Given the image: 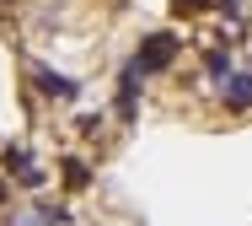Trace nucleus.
<instances>
[{
    "instance_id": "f257e3e1",
    "label": "nucleus",
    "mask_w": 252,
    "mask_h": 226,
    "mask_svg": "<svg viewBox=\"0 0 252 226\" xmlns=\"http://www.w3.org/2000/svg\"><path fill=\"white\" fill-rule=\"evenodd\" d=\"M140 70H145V75H156V70H166V65H172V59H177V38H172V33H151V38H145V43H140Z\"/></svg>"
},
{
    "instance_id": "f03ea898",
    "label": "nucleus",
    "mask_w": 252,
    "mask_h": 226,
    "mask_svg": "<svg viewBox=\"0 0 252 226\" xmlns=\"http://www.w3.org/2000/svg\"><path fill=\"white\" fill-rule=\"evenodd\" d=\"M32 81H38V92H43V97H54V103H75V97H81V86H75L70 75L49 70V65H38V70H32Z\"/></svg>"
},
{
    "instance_id": "7ed1b4c3",
    "label": "nucleus",
    "mask_w": 252,
    "mask_h": 226,
    "mask_svg": "<svg viewBox=\"0 0 252 226\" xmlns=\"http://www.w3.org/2000/svg\"><path fill=\"white\" fill-rule=\"evenodd\" d=\"M5 172H11L22 188H43V167H38L22 146H5Z\"/></svg>"
},
{
    "instance_id": "20e7f679",
    "label": "nucleus",
    "mask_w": 252,
    "mask_h": 226,
    "mask_svg": "<svg viewBox=\"0 0 252 226\" xmlns=\"http://www.w3.org/2000/svg\"><path fill=\"white\" fill-rule=\"evenodd\" d=\"M140 81H145V70H140V59H129V65H124V75H118V118H134Z\"/></svg>"
},
{
    "instance_id": "39448f33",
    "label": "nucleus",
    "mask_w": 252,
    "mask_h": 226,
    "mask_svg": "<svg viewBox=\"0 0 252 226\" xmlns=\"http://www.w3.org/2000/svg\"><path fill=\"white\" fill-rule=\"evenodd\" d=\"M225 108H252V75H225Z\"/></svg>"
},
{
    "instance_id": "423d86ee",
    "label": "nucleus",
    "mask_w": 252,
    "mask_h": 226,
    "mask_svg": "<svg viewBox=\"0 0 252 226\" xmlns=\"http://www.w3.org/2000/svg\"><path fill=\"white\" fill-rule=\"evenodd\" d=\"M86 183H92V167H86V162H75V156H70V162H64V188H75V194H81V188H86Z\"/></svg>"
},
{
    "instance_id": "0eeeda50",
    "label": "nucleus",
    "mask_w": 252,
    "mask_h": 226,
    "mask_svg": "<svg viewBox=\"0 0 252 226\" xmlns=\"http://www.w3.org/2000/svg\"><path fill=\"white\" fill-rule=\"evenodd\" d=\"M204 70H209L215 81H225V75H231V54H225V49H209V54H204Z\"/></svg>"
},
{
    "instance_id": "6e6552de",
    "label": "nucleus",
    "mask_w": 252,
    "mask_h": 226,
    "mask_svg": "<svg viewBox=\"0 0 252 226\" xmlns=\"http://www.w3.org/2000/svg\"><path fill=\"white\" fill-rule=\"evenodd\" d=\"M38 226H70V210L64 205H38Z\"/></svg>"
},
{
    "instance_id": "1a4fd4ad",
    "label": "nucleus",
    "mask_w": 252,
    "mask_h": 226,
    "mask_svg": "<svg viewBox=\"0 0 252 226\" xmlns=\"http://www.w3.org/2000/svg\"><path fill=\"white\" fill-rule=\"evenodd\" d=\"M204 5H209V0H172V11H177V16H193V11H204Z\"/></svg>"
},
{
    "instance_id": "9d476101",
    "label": "nucleus",
    "mask_w": 252,
    "mask_h": 226,
    "mask_svg": "<svg viewBox=\"0 0 252 226\" xmlns=\"http://www.w3.org/2000/svg\"><path fill=\"white\" fill-rule=\"evenodd\" d=\"M215 5H220L225 16H236V11H242V0H215Z\"/></svg>"
}]
</instances>
